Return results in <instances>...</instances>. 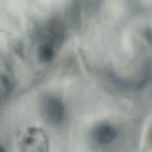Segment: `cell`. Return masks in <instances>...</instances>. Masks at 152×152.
Returning a JSON list of instances; mask_svg holds the SVG:
<instances>
[{"label":"cell","instance_id":"1","mask_svg":"<svg viewBox=\"0 0 152 152\" xmlns=\"http://www.w3.org/2000/svg\"><path fill=\"white\" fill-rule=\"evenodd\" d=\"M20 152H49V142L45 132L37 128H30L20 142Z\"/></svg>","mask_w":152,"mask_h":152},{"label":"cell","instance_id":"2","mask_svg":"<svg viewBox=\"0 0 152 152\" xmlns=\"http://www.w3.org/2000/svg\"><path fill=\"white\" fill-rule=\"evenodd\" d=\"M41 110L44 118L50 124L57 125L65 118V107L62 101L53 96H46L42 100Z\"/></svg>","mask_w":152,"mask_h":152},{"label":"cell","instance_id":"3","mask_svg":"<svg viewBox=\"0 0 152 152\" xmlns=\"http://www.w3.org/2000/svg\"><path fill=\"white\" fill-rule=\"evenodd\" d=\"M117 132L112 125L102 124L96 126L92 132L93 140L99 145H104L112 143L116 138Z\"/></svg>","mask_w":152,"mask_h":152},{"label":"cell","instance_id":"4","mask_svg":"<svg viewBox=\"0 0 152 152\" xmlns=\"http://www.w3.org/2000/svg\"><path fill=\"white\" fill-rule=\"evenodd\" d=\"M56 48L49 45L41 43L38 49V56L42 61H50L55 56Z\"/></svg>","mask_w":152,"mask_h":152},{"label":"cell","instance_id":"5","mask_svg":"<svg viewBox=\"0 0 152 152\" xmlns=\"http://www.w3.org/2000/svg\"><path fill=\"white\" fill-rule=\"evenodd\" d=\"M0 152H6L4 147L1 145H0Z\"/></svg>","mask_w":152,"mask_h":152}]
</instances>
